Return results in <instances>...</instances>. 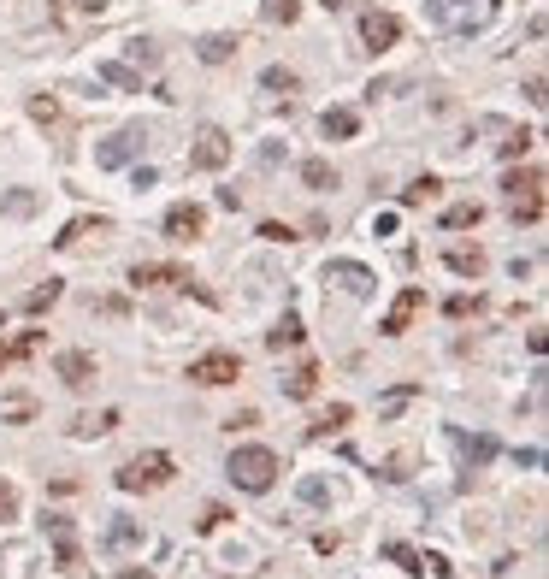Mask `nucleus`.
<instances>
[{"label":"nucleus","mask_w":549,"mask_h":579,"mask_svg":"<svg viewBox=\"0 0 549 579\" xmlns=\"http://www.w3.org/2000/svg\"><path fill=\"white\" fill-rule=\"evenodd\" d=\"M231 485L248 491V497H266L272 485H278V455L266 450V444H243V450H231Z\"/></svg>","instance_id":"nucleus-1"},{"label":"nucleus","mask_w":549,"mask_h":579,"mask_svg":"<svg viewBox=\"0 0 549 579\" xmlns=\"http://www.w3.org/2000/svg\"><path fill=\"white\" fill-rule=\"evenodd\" d=\"M502 190H508V213H514V225H538V219H544V172H538V166L508 172Z\"/></svg>","instance_id":"nucleus-2"},{"label":"nucleus","mask_w":549,"mask_h":579,"mask_svg":"<svg viewBox=\"0 0 549 579\" xmlns=\"http://www.w3.org/2000/svg\"><path fill=\"white\" fill-rule=\"evenodd\" d=\"M130 284H136V290H189V296H201V302H219L213 290H201V284L189 278V266H166V260H142V266H130Z\"/></svg>","instance_id":"nucleus-3"},{"label":"nucleus","mask_w":549,"mask_h":579,"mask_svg":"<svg viewBox=\"0 0 549 579\" xmlns=\"http://www.w3.org/2000/svg\"><path fill=\"white\" fill-rule=\"evenodd\" d=\"M172 473H178V467H172V455L148 450V455H136V461H124V467H119V491H160Z\"/></svg>","instance_id":"nucleus-4"},{"label":"nucleus","mask_w":549,"mask_h":579,"mask_svg":"<svg viewBox=\"0 0 549 579\" xmlns=\"http://www.w3.org/2000/svg\"><path fill=\"white\" fill-rule=\"evenodd\" d=\"M231 379H243V355H231V349H213V355L189 361V385L219 390V385H231Z\"/></svg>","instance_id":"nucleus-5"},{"label":"nucleus","mask_w":549,"mask_h":579,"mask_svg":"<svg viewBox=\"0 0 549 579\" xmlns=\"http://www.w3.org/2000/svg\"><path fill=\"white\" fill-rule=\"evenodd\" d=\"M355 36H361V54H384V48H396V42H402V18L372 6V12H361Z\"/></svg>","instance_id":"nucleus-6"},{"label":"nucleus","mask_w":549,"mask_h":579,"mask_svg":"<svg viewBox=\"0 0 549 579\" xmlns=\"http://www.w3.org/2000/svg\"><path fill=\"white\" fill-rule=\"evenodd\" d=\"M189 166L195 172H225L231 166V136L219 125H201L195 130V148H189Z\"/></svg>","instance_id":"nucleus-7"},{"label":"nucleus","mask_w":549,"mask_h":579,"mask_svg":"<svg viewBox=\"0 0 549 579\" xmlns=\"http://www.w3.org/2000/svg\"><path fill=\"white\" fill-rule=\"evenodd\" d=\"M160 231H166L172 243H195V237L207 231V207H195V201H178V207H166Z\"/></svg>","instance_id":"nucleus-8"},{"label":"nucleus","mask_w":549,"mask_h":579,"mask_svg":"<svg viewBox=\"0 0 549 579\" xmlns=\"http://www.w3.org/2000/svg\"><path fill=\"white\" fill-rule=\"evenodd\" d=\"M54 373H60L65 390H89L95 385V355L89 349H65V355H54Z\"/></svg>","instance_id":"nucleus-9"},{"label":"nucleus","mask_w":549,"mask_h":579,"mask_svg":"<svg viewBox=\"0 0 549 579\" xmlns=\"http://www.w3.org/2000/svg\"><path fill=\"white\" fill-rule=\"evenodd\" d=\"M325 284H337V290H349V296H372V290H378V278L366 272L361 260H331V266H325Z\"/></svg>","instance_id":"nucleus-10"},{"label":"nucleus","mask_w":549,"mask_h":579,"mask_svg":"<svg viewBox=\"0 0 549 579\" xmlns=\"http://www.w3.org/2000/svg\"><path fill=\"white\" fill-rule=\"evenodd\" d=\"M420 308H426V290H414V284H408V290L390 302V314H384V325H378V331H384V337H402V331H408V320H414Z\"/></svg>","instance_id":"nucleus-11"},{"label":"nucleus","mask_w":549,"mask_h":579,"mask_svg":"<svg viewBox=\"0 0 549 579\" xmlns=\"http://www.w3.org/2000/svg\"><path fill=\"white\" fill-rule=\"evenodd\" d=\"M136 148H142V130H119V136H107V142L95 148V166H107V172H113V166H130Z\"/></svg>","instance_id":"nucleus-12"},{"label":"nucleus","mask_w":549,"mask_h":579,"mask_svg":"<svg viewBox=\"0 0 549 579\" xmlns=\"http://www.w3.org/2000/svg\"><path fill=\"white\" fill-rule=\"evenodd\" d=\"M89 231H95V237H107V231H113V219H107V213H95V219H89V213H83V219H71L60 237H54V249H77Z\"/></svg>","instance_id":"nucleus-13"},{"label":"nucleus","mask_w":549,"mask_h":579,"mask_svg":"<svg viewBox=\"0 0 549 579\" xmlns=\"http://www.w3.org/2000/svg\"><path fill=\"white\" fill-rule=\"evenodd\" d=\"M42 343H48V331H18L12 343H0V373H6V367H18V361H30Z\"/></svg>","instance_id":"nucleus-14"},{"label":"nucleus","mask_w":549,"mask_h":579,"mask_svg":"<svg viewBox=\"0 0 549 579\" xmlns=\"http://www.w3.org/2000/svg\"><path fill=\"white\" fill-rule=\"evenodd\" d=\"M443 266H449V272H455V278H485V249H479V243H473V249H443Z\"/></svg>","instance_id":"nucleus-15"},{"label":"nucleus","mask_w":549,"mask_h":579,"mask_svg":"<svg viewBox=\"0 0 549 579\" xmlns=\"http://www.w3.org/2000/svg\"><path fill=\"white\" fill-rule=\"evenodd\" d=\"M119 426V408H101V414H77L71 420V438H107Z\"/></svg>","instance_id":"nucleus-16"},{"label":"nucleus","mask_w":549,"mask_h":579,"mask_svg":"<svg viewBox=\"0 0 549 579\" xmlns=\"http://www.w3.org/2000/svg\"><path fill=\"white\" fill-rule=\"evenodd\" d=\"M349 420H355V408H349V402H331V408H325V414L307 426V438H331V432H343Z\"/></svg>","instance_id":"nucleus-17"},{"label":"nucleus","mask_w":549,"mask_h":579,"mask_svg":"<svg viewBox=\"0 0 549 579\" xmlns=\"http://www.w3.org/2000/svg\"><path fill=\"white\" fill-rule=\"evenodd\" d=\"M319 130H325V136H337V142H349V136L361 130V113H355V107H331V113L319 119Z\"/></svg>","instance_id":"nucleus-18"},{"label":"nucleus","mask_w":549,"mask_h":579,"mask_svg":"<svg viewBox=\"0 0 549 579\" xmlns=\"http://www.w3.org/2000/svg\"><path fill=\"white\" fill-rule=\"evenodd\" d=\"M237 48H243L237 36H201V42H195V54H201V65H225L231 54H237Z\"/></svg>","instance_id":"nucleus-19"},{"label":"nucleus","mask_w":549,"mask_h":579,"mask_svg":"<svg viewBox=\"0 0 549 579\" xmlns=\"http://www.w3.org/2000/svg\"><path fill=\"white\" fill-rule=\"evenodd\" d=\"M313 390H319V367H313V361H302V367L284 379V396H290V402H307Z\"/></svg>","instance_id":"nucleus-20"},{"label":"nucleus","mask_w":549,"mask_h":579,"mask_svg":"<svg viewBox=\"0 0 549 579\" xmlns=\"http://www.w3.org/2000/svg\"><path fill=\"white\" fill-rule=\"evenodd\" d=\"M455 450H461L467 467H485L490 455H496V438H485V432H479V438H467V432H461V438H455Z\"/></svg>","instance_id":"nucleus-21"},{"label":"nucleus","mask_w":549,"mask_h":579,"mask_svg":"<svg viewBox=\"0 0 549 579\" xmlns=\"http://www.w3.org/2000/svg\"><path fill=\"white\" fill-rule=\"evenodd\" d=\"M302 337H307V331H302V320H296V314H284V320H278L272 331H266V349H296Z\"/></svg>","instance_id":"nucleus-22"},{"label":"nucleus","mask_w":549,"mask_h":579,"mask_svg":"<svg viewBox=\"0 0 549 579\" xmlns=\"http://www.w3.org/2000/svg\"><path fill=\"white\" fill-rule=\"evenodd\" d=\"M302 184L307 190H337V166L331 160H302Z\"/></svg>","instance_id":"nucleus-23"},{"label":"nucleus","mask_w":549,"mask_h":579,"mask_svg":"<svg viewBox=\"0 0 549 579\" xmlns=\"http://www.w3.org/2000/svg\"><path fill=\"white\" fill-rule=\"evenodd\" d=\"M54 18H60V24H83V18H101V0H54Z\"/></svg>","instance_id":"nucleus-24"},{"label":"nucleus","mask_w":549,"mask_h":579,"mask_svg":"<svg viewBox=\"0 0 549 579\" xmlns=\"http://www.w3.org/2000/svg\"><path fill=\"white\" fill-rule=\"evenodd\" d=\"M479 219H485L479 201H455V207L443 213V231H467V225H479Z\"/></svg>","instance_id":"nucleus-25"},{"label":"nucleus","mask_w":549,"mask_h":579,"mask_svg":"<svg viewBox=\"0 0 549 579\" xmlns=\"http://www.w3.org/2000/svg\"><path fill=\"white\" fill-rule=\"evenodd\" d=\"M107 544H113V550H142V526L119 515L113 526H107Z\"/></svg>","instance_id":"nucleus-26"},{"label":"nucleus","mask_w":549,"mask_h":579,"mask_svg":"<svg viewBox=\"0 0 549 579\" xmlns=\"http://www.w3.org/2000/svg\"><path fill=\"white\" fill-rule=\"evenodd\" d=\"M260 89H272V95H296V71H290V65H266V71H260Z\"/></svg>","instance_id":"nucleus-27"},{"label":"nucleus","mask_w":549,"mask_h":579,"mask_svg":"<svg viewBox=\"0 0 549 579\" xmlns=\"http://www.w3.org/2000/svg\"><path fill=\"white\" fill-rule=\"evenodd\" d=\"M60 302V278H48V284H36L30 296H24V314H48Z\"/></svg>","instance_id":"nucleus-28"},{"label":"nucleus","mask_w":549,"mask_h":579,"mask_svg":"<svg viewBox=\"0 0 549 579\" xmlns=\"http://www.w3.org/2000/svg\"><path fill=\"white\" fill-rule=\"evenodd\" d=\"M260 18H266V24H296V18H302V0H260Z\"/></svg>","instance_id":"nucleus-29"},{"label":"nucleus","mask_w":549,"mask_h":579,"mask_svg":"<svg viewBox=\"0 0 549 579\" xmlns=\"http://www.w3.org/2000/svg\"><path fill=\"white\" fill-rule=\"evenodd\" d=\"M437 190H443L437 178H414V184L402 190V207H426V201H437Z\"/></svg>","instance_id":"nucleus-30"},{"label":"nucleus","mask_w":549,"mask_h":579,"mask_svg":"<svg viewBox=\"0 0 549 579\" xmlns=\"http://www.w3.org/2000/svg\"><path fill=\"white\" fill-rule=\"evenodd\" d=\"M30 119H36V125H60V101H54V95H30Z\"/></svg>","instance_id":"nucleus-31"},{"label":"nucleus","mask_w":549,"mask_h":579,"mask_svg":"<svg viewBox=\"0 0 549 579\" xmlns=\"http://www.w3.org/2000/svg\"><path fill=\"white\" fill-rule=\"evenodd\" d=\"M101 77H107V83H119V89H142V71H130V65H119V60L101 65Z\"/></svg>","instance_id":"nucleus-32"},{"label":"nucleus","mask_w":549,"mask_h":579,"mask_svg":"<svg viewBox=\"0 0 549 579\" xmlns=\"http://www.w3.org/2000/svg\"><path fill=\"white\" fill-rule=\"evenodd\" d=\"M30 414H36V402H30V396H6V402H0V420H12V426H18V420H30Z\"/></svg>","instance_id":"nucleus-33"},{"label":"nucleus","mask_w":549,"mask_h":579,"mask_svg":"<svg viewBox=\"0 0 549 579\" xmlns=\"http://www.w3.org/2000/svg\"><path fill=\"white\" fill-rule=\"evenodd\" d=\"M526 148H532V130H508V142H502V154H508V160H520Z\"/></svg>","instance_id":"nucleus-34"},{"label":"nucleus","mask_w":549,"mask_h":579,"mask_svg":"<svg viewBox=\"0 0 549 579\" xmlns=\"http://www.w3.org/2000/svg\"><path fill=\"white\" fill-rule=\"evenodd\" d=\"M384 556H390V562H402V568H408V574H420V556H414V550H408V544H384Z\"/></svg>","instance_id":"nucleus-35"},{"label":"nucleus","mask_w":549,"mask_h":579,"mask_svg":"<svg viewBox=\"0 0 549 579\" xmlns=\"http://www.w3.org/2000/svg\"><path fill=\"white\" fill-rule=\"evenodd\" d=\"M6 520H18V491L0 479V526H6Z\"/></svg>","instance_id":"nucleus-36"},{"label":"nucleus","mask_w":549,"mask_h":579,"mask_svg":"<svg viewBox=\"0 0 549 579\" xmlns=\"http://www.w3.org/2000/svg\"><path fill=\"white\" fill-rule=\"evenodd\" d=\"M260 237H266V243H296V231H290V225H278V219H266V225H260Z\"/></svg>","instance_id":"nucleus-37"},{"label":"nucleus","mask_w":549,"mask_h":579,"mask_svg":"<svg viewBox=\"0 0 549 579\" xmlns=\"http://www.w3.org/2000/svg\"><path fill=\"white\" fill-rule=\"evenodd\" d=\"M6 213H18V219H24V213H36V195H6Z\"/></svg>","instance_id":"nucleus-38"},{"label":"nucleus","mask_w":549,"mask_h":579,"mask_svg":"<svg viewBox=\"0 0 549 579\" xmlns=\"http://www.w3.org/2000/svg\"><path fill=\"white\" fill-rule=\"evenodd\" d=\"M414 396H420V390H414V385L390 390V396H384V414H396V408H402V402H414Z\"/></svg>","instance_id":"nucleus-39"},{"label":"nucleus","mask_w":549,"mask_h":579,"mask_svg":"<svg viewBox=\"0 0 549 579\" xmlns=\"http://www.w3.org/2000/svg\"><path fill=\"white\" fill-rule=\"evenodd\" d=\"M302 497H307V503H331V485H325V479H307Z\"/></svg>","instance_id":"nucleus-40"},{"label":"nucleus","mask_w":549,"mask_h":579,"mask_svg":"<svg viewBox=\"0 0 549 579\" xmlns=\"http://www.w3.org/2000/svg\"><path fill=\"white\" fill-rule=\"evenodd\" d=\"M154 178H160L154 166H136V172H130V184H136V190H154Z\"/></svg>","instance_id":"nucleus-41"},{"label":"nucleus","mask_w":549,"mask_h":579,"mask_svg":"<svg viewBox=\"0 0 549 579\" xmlns=\"http://www.w3.org/2000/svg\"><path fill=\"white\" fill-rule=\"evenodd\" d=\"M449 320H461V314H473V296H449V308H443Z\"/></svg>","instance_id":"nucleus-42"},{"label":"nucleus","mask_w":549,"mask_h":579,"mask_svg":"<svg viewBox=\"0 0 549 579\" xmlns=\"http://www.w3.org/2000/svg\"><path fill=\"white\" fill-rule=\"evenodd\" d=\"M101 314H113V320H124V314H130V302H124V296H107V302H101Z\"/></svg>","instance_id":"nucleus-43"},{"label":"nucleus","mask_w":549,"mask_h":579,"mask_svg":"<svg viewBox=\"0 0 549 579\" xmlns=\"http://www.w3.org/2000/svg\"><path fill=\"white\" fill-rule=\"evenodd\" d=\"M254 420H260V414H254V408H243V414H231V420H225V426H231V432H248V426H254Z\"/></svg>","instance_id":"nucleus-44"},{"label":"nucleus","mask_w":549,"mask_h":579,"mask_svg":"<svg viewBox=\"0 0 549 579\" xmlns=\"http://www.w3.org/2000/svg\"><path fill=\"white\" fill-rule=\"evenodd\" d=\"M225 520H231V515H225V509H219V503H213V509H207V515H201V526H207V532H219V526H225Z\"/></svg>","instance_id":"nucleus-45"},{"label":"nucleus","mask_w":549,"mask_h":579,"mask_svg":"<svg viewBox=\"0 0 549 579\" xmlns=\"http://www.w3.org/2000/svg\"><path fill=\"white\" fill-rule=\"evenodd\" d=\"M319 6H325V12H337V6H349V0H319Z\"/></svg>","instance_id":"nucleus-46"},{"label":"nucleus","mask_w":549,"mask_h":579,"mask_svg":"<svg viewBox=\"0 0 549 579\" xmlns=\"http://www.w3.org/2000/svg\"><path fill=\"white\" fill-rule=\"evenodd\" d=\"M0 320H6V308H0Z\"/></svg>","instance_id":"nucleus-47"}]
</instances>
